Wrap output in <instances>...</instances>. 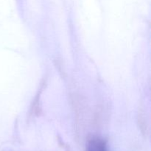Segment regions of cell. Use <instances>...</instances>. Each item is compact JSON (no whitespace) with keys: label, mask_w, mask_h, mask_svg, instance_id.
I'll return each mask as SVG.
<instances>
[{"label":"cell","mask_w":151,"mask_h":151,"mask_svg":"<svg viewBox=\"0 0 151 151\" xmlns=\"http://www.w3.org/2000/svg\"><path fill=\"white\" fill-rule=\"evenodd\" d=\"M86 151H106V144L101 139H92L88 142Z\"/></svg>","instance_id":"obj_1"}]
</instances>
